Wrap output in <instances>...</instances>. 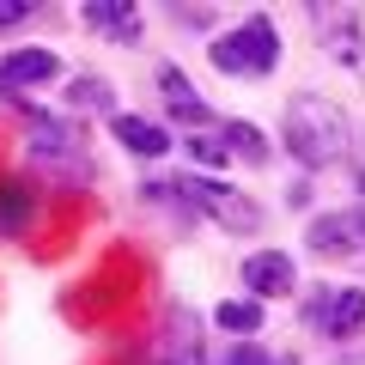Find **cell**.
Listing matches in <instances>:
<instances>
[{
    "label": "cell",
    "mask_w": 365,
    "mask_h": 365,
    "mask_svg": "<svg viewBox=\"0 0 365 365\" xmlns=\"http://www.w3.org/2000/svg\"><path fill=\"white\" fill-rule=\"evenodd\" d=\"M25 146H31V158H37V165H49V170H91V158H86V134H79L73 122L43 116V110H31V134H25Z\"/></svg>",
    "instance_id": "5b68a950"
},
{
    "label": "cell",
    "mask_w": 365,
    "mask_h": 365,
    "mask_svg": "<svg viewBox=\"0 0 365 365\" xmlns=\"http://www.w3.org/2000/svg\"><path fill=\"white\" fill-rule=\"evenodd\" d=\"M311 19L323 25V49L335 55V61L359 67L365 73V31H359V13L353 6H311Z\"/></svg>",
    "instance_id": "9c48e42d"
},
{
    "label": "cell",
    "mask_w": 365,
    "mask_h": 365,
    "mask_svg": "<svg viewBox=\"0 0 365 365\" xmlns=\"http://www.w3.org/2000/svg\"><path fill=\"white\" fill-rule=\"evenodd\" d=\"M225 365H287L280 353H268L262 341H232V353H225Z\"/></svg>",
    "instance_id": "d6986e66"
},
{
    "label": "cell",
    "mask_w": 365,
    "mask_h": 365,
    "mask_svg": "<svg viewBox=\"0 0 365 365\" xmlns=\"http://www.w3.org/2000/svg\"><path fill=\"white\" fill-rule=\"evenodd\" d=\"M31 0H0V31H19V25H31Z\"/></svg>",
    "instance_id": "ffe728a7"
},
{
    "label": "cell",
    "mask_w": 365,
    "mask_h": 365,
    "mask_svg": "<svg viewBox=\"0 0 365 365\" xmlns=\"http://www.w3.org/2000/svg\"><path fill=\"white\" fill-rule=\"evenodd\" d=\"M177 25H213V6H170Z\"/></svg>",
    "instance_id": "44dd1931"
},
{
    "label": "cell",
    "mask_w": 365,
    "mask_h": 365,
    "mask_svg": "<svg viewBox=\"0 0 365 365\" xmlns=\"http://www.w3.org/2000/svg\"><path fill=\"white\" fill-rule=\"evenodd\" d=\"M158 98H165L170 122H182L189 134H195V128H220V116L207 110V98H201V91L189 86V73H182L177 61H165V67H158Z\"/></svg>",
    "instance_id": "ba28073f"
},
{
    "label": "cell",
    "mask_w": 365,
    "mask_h": 365,
    "mask_svg": "<svg viewBox=\"0 0 365 365\" xmlns=\"http://www.w3.org/2000/svg\"><path fill=\"white\" fill-rule=\"evenodd\" d=\"M170 182H177V195L195 207V220H213L220 232H232V237L262 232V220H268V213H262L244 189H232V182L207 177V170H182V177H170Z\"/></svg>",
    "instance_id": "3957f363"
},
{
    "label": "cell",
    "mask_w": 365,
    "mask_h": 365,
    "mask_svg": "<svg viewBox=\"0 0 365 365\" xmlns=\"http://www.w3.org/2000/svg\"><path fill=\"white\" fill-rule=\"evenodd\" d=\"M79 19H86L91 37H104V43H140L146 37V13L128 6V0H86Z\"/></svg>",
    "instance_id": "30bf717a"
},
{
    "label": "cell",
    "mask_w": 365,
    "mask_h": 365,
    "mask_svg": "<svg viewBox=\"0 0 365 365\" xmlns=\"http://www.w3.org/2000/svg\"><path fill=\"white\" fill-rule=\"evenodd\" d=\"M353 189H359V195H365V165H359V170H353Z\"/></svg>",
    "instance_id": "7402d4cb"
},
{
    "label": "cell",
    "mask_w": 365,
    "mask_h": 365,
    "mask_svg": "<svg viewBox=\"0 0 365 365\" xmlns=\"http://www.w3.org/2000/svg\"><path fill=\"white\" fill-rule=\"evenodd\" d=\"M365 329V287H341V292H329V311H323V329L317 335H329V341H353Z\"/></svg>",
    "instance_id": "5bb4252c"
},
{
    "label": "cell",
    "mask_w": 365,
    "mask_h": 365,
    "mask_svg": "<svg viewBox=\"0 0 365 365\" xmlns=\"http://www.w3.org/2000/svg\"><path fill=\"white\" fill-rule=\"evenodd\" d=\"M67 110H79V116H116V86L104 73H79L67 86Z\"/></svg>",
    "instance_id": "9a60e30c"
},
{
    "label": "cell",
    "mask_w": 365,
    "mask_h": 365,
    "mask_svg": "<svg viewBox=\"0 0 365 365\" xmlns=\"http://www.w3.org/2000/svg\"><path fill=\"white\" fill-rule=\"evenodd\" d=\"M220 140L232 146V158H244V165H268V158H274L268 134H262L250 116H232V122H220Z\"/></svg>",
    "instance_id": "2e32d148"
},
{
    "label": "cell",
    "mask_w": 365,
    "mask_h": 365,
    "mask_svg": "<svg viewBox=\"0 0 365 365\" xmlns=\"http://www.w3.org/2000/svg\"><path fill=\"white\" fill-rule=\"evenodd\" d=\"M110 134H116V146H122V153H134V158L177 153V134H170L165 122H153V116H128V110H116V116H110Z\"/></svg>",
    "instance_id": "8fae6325"
},
{
    "label": "cell",
    "mask_w": 365,
    "mask_h": 365,
    "mask_svg": "<svg viewBox=\"0 0 365 365\" xmlns=\"http://www.w3.org/2000/svg\"><path fill=\"white\" fill-rule=\"evenodd\" d=\"M182 153L195 158V165L207 170V177H213V170H225V165H232V146H225L220 134H182Z\"/></svg>",
    "instance_id": "ac0fdd59"
},
{
    "label": "cell",
    "mask_w": 365,
    "mask_h": 365,
    "mask_svg": "<svg viewBox=\"0 0 365 365\" xmlns=\"http://www.w3.org/2000/svg\"><path fill=\"white\" fill-rule=\"evenodd\" d=\"M304 250L323 262H347L365 256V207H329L304 225Z\"/></svg>",
    "instance_id": "277c9868"
},
{
    "label": "cell",
    "mask_w": 365,
    "mask_h": 365,
    "mask_svg": "<svg viewBox=\"0 0 365 365\" xmlns=\"http://www.w3.org/2000/svg\"><path fill=\"white\" fill-rule=\"evenodd\" d=\"M158 365H207V353H201V323H195V311H189V304H170V311H165Z\"/></svg>",
    "instance_id": "7c38bea8"
},
{
    "label": "cell",
    "mask_w": 365,
    "mask_h": 365,
    "mask_svg": "<svg viewBox=\"0 0 365 365\" xmlns=\"http://www.w3.org/2000/svg\"><path fill=\"white\" fill-rule=\"evenodd\" d=\"M237 280H244V299H256V304L292 299V287H299V262H292L287 250H250L244 268H237Z\"/></svg>",
    "instance_id": "8992f818"
},
{
    "label": "cell",
    "mask_w": 365,
    "mask_h": 365,
    "mask_svg": "<svg viewBox=\"0 0 365 365\" xmlns=\"http://www.w3.org/2000/svg\"><path fill=\"white\" fill-rule=\"evenodd\" d=\"M207 61H213V73H232V79H268L280 67V31H274L268 13H250L237 31L207 37Z\"/></svg>",
    "instance_id": "7a4b0ae2"
},
{
    "label": "cell",
    "mask_w": 365,
    "mask_h": 365,
    "mask_svg": "<svg viewBox=\"0 0 365 365\" xmlns=\"http://www.w3.org/2000/svg\"><path fill=\"white\" fill-rule=\"evenodd\" d=\"M37 220V182L31 177H0V237L31 232Z\"/></svg>",
    "instance_id": "4fadbf2b"
},
{
    "label": "cell",
    "mask_w": 365,
    "mask_h": 365,
    "mask_svg": "<svg viewBox=\"0 0 365 365\" xmlns=\"http://www.w3.org/2000/svg\"><path fill=\"white\" fill-rule=\"evenodd\" d=\"M55 79H61V55L55 49L25 43V49L0 55V98H25V91H37V86H55Z\"/></svg>",
    "instance_id": "52a82bcc"
},
{
    "label": "cell",
    "mask_w": 365,
    "mask_h": 365,
    "mask_svg": "<svg viewBox=\"0 0 365 365\" xmlns=\"http://www.w3.org/2000/svg\"><path fill=\"white\" fill-rule=\"evenodd\" d=\"M213 329H225L232 341H256V329H262V304H256V299H225L220 311H213Z\"/></svg>",
    "instance_id": "e0dca14e"
},
{
    "label": "cell",
    "mask_w": 365,
    "mask_h": 365,
    "mask_svg": "<svg viewBox=\"0 0 365 365\" xmlns=\"http://www.w3.org/2000/svg\"><path fill=\"white\" fill-rule=\"evenodd\" d=\"M280 146H287L292 165L329 170V165H341V158L359 146V128H353V116L335 98H323V91H292L287 122H280Z\"/></svg>",
    "instance_id": "6da1fadb"
}]
</instances>
